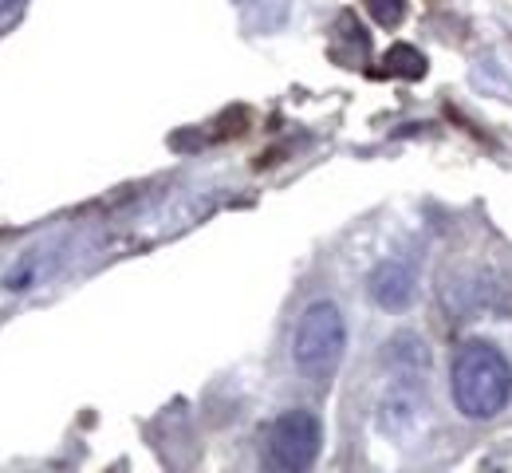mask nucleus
<instances>
[{"mask_svg": "<svg viewBox=\"0 0 512 473\" xmlns=\"http://www.w3.org/2000/svg\"><path fill=\"white\" fill-rule=\"evenodd\" d=\"M323 450V422L316 410L292 406L272 418L264 434V466L276 473H304L316 466Z\"/></svg>", "mask_w": 512, "mask_h": 473, "instance_id": "nucleus-3", "label": "nucleus"}, {"mask_svg": "<svg viewBox=\"0 0 512 473\" xmlns=\"http://www.w3.org/2000/svg\"><path fill=\"white\" fill-rule=\"evenodd\" d=\"M383 359L390 375L398 383H410V387H422V379L430 371V351H426L422 336H414V332H398V336L386 339Z\"/></svg>", "mask_w": 512, "mask_h": 473, "instance_id": "nucleus-5", "label": "nucleus"}, {"mask_svg": "<svg viewBox=\"0 0 512 473\" xmlns=\"http://www.w3.org/2000/svg\"><path fill=\"white\" fill-rule=\"evenodd\" d=\"M386 60L394 64V71H402V75H410V79H418V75L426 71V60H422L414 48H394Z\"/></svg>", "mask_w": 512, "mask_h": 473, "instance_id": "nucleus-8", "label": "nucleus"}, {"mask_svg": "<svg viewBox=\"0 0 512 473\" xmlns=\"http://www.w3.org/2000/svg\"><path fill=\"white\" fill-rule=\"evenodd\" d=\"M347 355V320L335 300H312L292 332V363L308 383H331Z\"/></svg>", "mask_w": 512, "mask_h": 473, "instance_id": "nucleus-2", "label": "nucleus"}, {"mask_svg": "<svg viewBox=\"0 0 512 473\" xmlns=\"http://www.w3.org/2000/svg\"><path fill=\"white\" fill-rule=\"evenodd\" d=\"M449 395L461 418L493 422L512 403V363L509 355L489 339L457 343L449 359Z\"/></svg>", "mask_w": 512, "mask_h": 473, "instance_id": "nucleus-1", "label": "nucleus"}, {"mask_svg": "<svg viewBox=\"0 0 512 473\" xmlns=\"http://www.w3.org/2000/svg\"><path fill=\"white\" fill-rule=\"evenodd\" d=\"M414 391L418 387L398 383L383 399V406H379V426H383L386 434H406V426L418 418V395Z\"/></svg>", "mask_w": 512, "mask_h": 473, "instance_id": "nucleus-6", "label": "nucleus"}, {"mask_svg": "<svg viewBox=\"0 0 512 473\" xmlns=\"http://www.w3.org/2000/svg\"><path fill=\"white\" fill-rule=\"evenodd\" d=\"M367 12H371L383 28H394V24L406 16V4H402V0H367Z\"/></svg>", "mask_w": 512, "mask_h": 473, "instance_id": "nucleus-7", "label": "nucleus"}, {"mask_svg": "<svg viewBox=\"0 0 512 473\" xmlns=\"http://www.w3.org/2000/svg\"><path fill=\"white\" fill-rule=\"evenodd\" d=\"M367 292L383 312H406L418 296V269L406 257H386L367 276Z\"/></svg>", "mask_w": 512, "mask_h": 473, "instance_id": "nucleus-4", "label": "nucleus"}, {"mask_svg": "<svg viewBox=\"0 0 512 473\" xmlns=\"http://www.w3.org/2000/svg\"><path fill=\"white\" fill-rule=\"evenodd\" d=\"M16 4H20V0H0V20H4V16H12V12H16Z\"/></svg>", "mask_w": 512, "mask_h": 473, "instance_id": "nucleus-9", "label": "nucleus"}]
</instances>
